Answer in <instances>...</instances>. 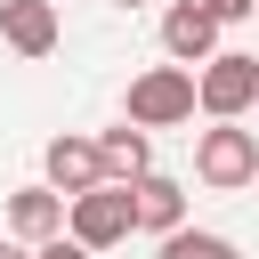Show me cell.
I'll return each mask as SVG.
<instances>
[{"instance_id": "6da1fadb", "label": "cell", "mask_w": 259, "mask_h": 259, "mask_svg": "<svg viewBox=\"0 0 259 259\" xmlns=\"http://www.w3.org/2000/svg\"><path fill=\"white\" fill-rule=\"evenodd\" d=\"M251 97H259V57H251V49H210V57L194 65V105H202L210 121H243Z\"/></svg>"}, {"instance_id": "7a4b0ae2", "label": "cell", "mask_w": 259, "mask_h": 259, "mask_svg": "<svg viewBox=\"0 0 259 259\" xmlns=\"http://www.w3.org/2000/svg\"><path fill=\"white\" fill-rule=\"evenodd\" d=\"M194 178H202L210 194L251 186V178H259V138H251L243 121H210V130L194 138Z\"/></svg>"}, {"instance_id": "3957f363", "label": "cell", "mask_w": 259, "mask_h": 259, "mask_svg": "<svg viewBox=\"0 0 259 259\" xmlns=\"http://www.w3.org/2000/svg\"><path fill=\"white\" fill-rule=\"evenodd\" d=\"M65 235H73L81 251H113V243H130V186L97 178V186L65 194Z\"/></svg>"}, {"instance_id": "277c9868", "label": "cell", "mask_w": 259, "mask_h": 259, "mask_svg": "<svg viewBox=\"0 0 259 259\" xmlns=\"http://www.w3.org/2000/svg\"><path fill=\"white\" fill-rule=\"evenodd\" d=\"M130 121L138 130H178L194 121V65H146L130 81Z\"/></svg>"}, {"instance_id": "5b68a950", "label": "cell", "mask_w": 259, "mask_h": 259, "mask_svg": "<svg viewBox=\"0 0 259 259\" xmlns=\"http://www.w3.org/2000/svg\"><path fill=\"white\" fill-rule=\"evenodd\" d=\"M219 16L202 8V0H170V16H162V49H170V65H202L210 49H219Z\"/></svg>"}, {"instance_id": "8992f818", "label": "cell", "mask_w": 259, "mask_h": 259, "mask_svg": "<svg viewBox=\"0 0 259 259\" xmlns=\"http://www.w3.org/2000/svg\"><path fill=\"white\" fill-rule=\"evenodd\" d=\"M130 227H146V235L186 227V186H178V178H162V170L130 178Z\"/></svg>"}, {"instance_id": "52a82bcc", "label": "cell", "mask_w": 259, "mask_h": 259, "mask_svg": "<svg viewBox=\"0 0 259 259\" xmlns=\"http://www.w3.org/2000/svg\"><path fill=\"white\" fill-rule=\"evenodd\" d=\"M57 32H65V24H57L49 0H0V40H8L16 57H49Z\"/></svg>"}, {"instance_id": "ba28073f", "label": "cell", "mask_w": 259, "mask_h": 259, "mask_svg": "<svg viewBox=\"0 0 259 259\" xmlns=\"http://www.w3.org/2000/svg\"><path fill=\"white\" fill-rule=\"evenodd\" d=\"M146 170H154V146H146V130H138V121H121V130H105V138H97V178L130 186V178H146Z\"/></svg>"}, {"instance_id": "9c48e42d", "label": "cell", "mask_w": 259, "mask_h": 259, "mask_svg": "<svg viewBox=\"0 0 259 259\" xmlns=\"http://www.w3.org/2000/svg\"><path fill=\"white\" fill-rule=\"evenodd\" d=\"M8 227H16V243H49L65 227V194L57 186H16L8 194Z\"/></svg>"}, {"instance_id": "30bf717a", "label": "cell", "mask_w": 259, "mask_h": 259, "mask_svg": "<svg viewBox=\"0 0 259 259\" xmlns=\"http://www.w3.org/2000/svg\"><path fill=\"white\" fill-rule=\"evenodd\" d=\"M49 186L57 194H81V186H97V138H49Z\"/></svg>"}, {"instance_id": "8fae6325", "label": "cell", "mask_w": 259, "mask_h": 259, "mask_svg": "<svg viewBox=\"0 0 259 259\" xmlns=\"http://www.w3.org/2000/svg\"><path fill=\"white\" fill-rule=\"evenodd\" d=\"M162 259H243L227 235H202V227H170L162 235Z\"/></svg>"}, {"instance_id": "7c38bea8", "label": "cell", "mask_w": 259, "mask_h": 259, "mask_svg": "<svg viewBox=\"0 0 259 259\" xmlns=\"http://www.w3.org/2000/svg\"><path fill=\"white\" fill-rule=\"evenodd\" d=\"M32 259H97V251H81V243H73V235H65V227H57V235H49V243H32Z\"/></svg>"}, {"instance_id": "4fadbf2b", "label": "cell", "mask_w": 259, "mask_h": 259, "mask_svg": "<svg viewBox=\"0 0 259 259\" xmlns=\"http://www.w3.org/2000/svg\"><path fill=\"white\" fill-rule=\"evenodd\" d=\"M202 8H210V16H219V24H243V16H251V8H259V0H202Z\"/></svg>"}, {"instance_id": "5bb4252c", "label": "cell", "mask_w": 259, "mask_h": 259, "mask_svg": "<svg viewBox=\"0 0 259 259\" xmlns=\"http://www.w3.org/2000/svg\"><path fill=\"white\" fill-rule=\"evenodd\" d=\"M0 259H32V243H0Z\"/></svg>"}, {"instance_id": "9a60e30c", "label": "cell", "mask_w": 259, "mask_h": 259, "mask_svg": "<svg viewBox=\"0 0 259 259\" xmlns=\"http://www.w3.org/2000/svg\"><path fill=\"white\" fill-rule=\"evenodd\" d=\"M113 8H146V0H113Z\"/></svg>"}, {"instance_id": "2e32d148", "label": "cell", "mask_w": 259, "mask_h": 259, "mask_svg": "<svg viewBox=\"0 0 259 259\" xmlns=\"http://www.w3.org/2000/svg\"><path fill=\"white\" fill-rule=\"evenodd\" d=\"M251 105H259V97H251Z\"/></svg>"}]
</instances>
